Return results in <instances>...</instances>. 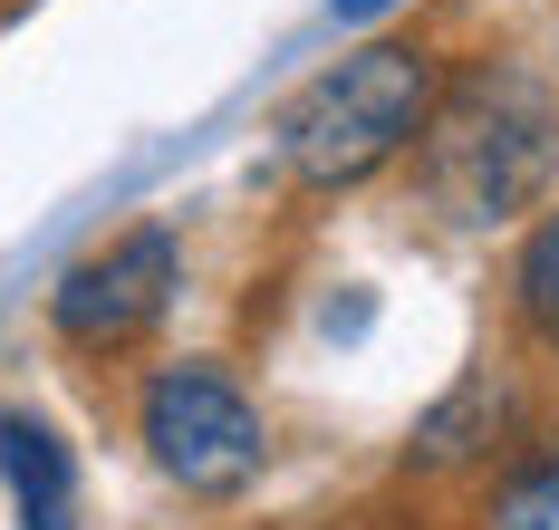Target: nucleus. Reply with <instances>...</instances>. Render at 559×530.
I'll return each mask as SVG.
<instances>
[{
    "mask_svg": "<svg viewBox=\"0 0 559 530\" xmlns=\"http://www.w3.org/2000/svg\"><path fill=\"white\" fill-rule=\"evenodd\" d=\"M511 309H521V328L559 357V213L540 232L521 241V270H511Z\"/></svg>",
    "mask_w": 559,
    "mask_h": 530,
    "instance_id": "nucleus-8",
    "label": "nucleus"
},
{
    "mask_svg": "<svg viewBox=\"0 0 559 530\" xmlns=\"http://www.w3.org/2000/svg\"><path fill=\"white\" fill-rule=\"evenodd\" d=\"M435 97H444V49H425V39H367V49L319 68L280 107V165L309 193H347V183L386 174L405 145H425Z\"/></svg>",
    "mask_w": 559,
    "mask_h": 530,
    "instance_id": "nucleus-2",
    "label": "nucleus"
},
{
    "mask_svg": "<svg viewBox=\"0 0 559 530\" xmlns=\"http://www.w3.org/2000/svg\"><path fill=\"white\" fill-rule=\"evenodd\" d=\"M492 434H502V386H492V366H473V376L453 386L444 406L425 414L415 454H425V463H463V454H502Z\"/></svg>",
    "mask_w": 559,
    "mask_h": 530,
    "instance_id": "nucleus-6",
    "label": "nucleus"
},
{
    "mask_svg": "<svg viewBox=\"0 0 559 530\" xmlns=\"http://www.w3.org/2000/svg\"><path fill=\"white\" fill-rule=\"evenodd\" d=\"M174 290H183V241H174L165 222H135V232H116L107 251H87V261L58 270L49 328L68 348H87V357H116L174 309Z\"/></svg>",
    "mask_w": 559,
    "mask_h": 530,
    "instance_id": "nucleus-4",
    "label": "nucleus"
},
{
    "mask_svg": "<svg viewBox=\"0 0 559 530\" xmlns=\"http://www.w3.org/2000/svg\"><path fill=\"white\" fill-rule=\"evenodd\" d=\"M135 444H145V463L183 482V492H203V502H231V492H251L261 463H271V424L251 406V386L213 366V357H183V366H155L145 376V396H135Z\"/></svg>",
    "mask_w": 559,
    "mask_h": 530,
    "instance_id": "nucleus-3",
    "label": "nucleus"
},
{
    "mask_svg": "<svg viewBox=\"0 0 559 530\" xmlns=\"http://www.w3.org/2000/svg\"><path fill=\"white\" fill-rule=\"evenodd\" d=\"M415 155H425V203L453 232H502L559 174V107L511 59H483L463 77H444L435 125H425Z\"/></svg>",
    "mask_w": 559,
    "mask_h": 530,
    "instance_id": "nucleus-1",
    "label": "nucleus"
},
{
    "mask_svg": "<svg viewBox=\"0 0 559 530\" xmlns=\"http://www.w3.org/2000/svg\"><path fill=\"white\" fill-rule=\"evenodd\" d=\"M0 492H10L20 530H78V454L58 444V424L20 406L0 414Z\"/></svg>",
    "mask_w": 559,
    "mask_h": 530,
    "instance_id": "nucleus-5",
    "label": "nucleus"
},
{
    "mask_svg": "<svg viewBox=\"0 0 559 530\" xmlns=\"http://www.w3.org/2000/svg\"><path fill=\"white\" fill-rule=\"evenodd\" d=\"M395 0H329V20H347V29H357V20H386Z\"/></svg>",
    "mask_w": 559,
    "mask_h": 530,
    "instance_id": "nucleus-9",
    "label": "nucleus"
},
{
    "mask_svg": "<svg viewBox=\"0 0 559 530\" xmlns=\"http://www.w3.org/2000/svg\"><path fill=\"white\" fill-rule=\"evenodd\" d=\"M483 530H559V434L540 444V454H521V463L492 482Z\"/></svg>",
    "mask_w": 559,
    "mask_h": 530,
    "instance_id": "nucleus-7",
    "label": "nucleus"
}]
</instances>
